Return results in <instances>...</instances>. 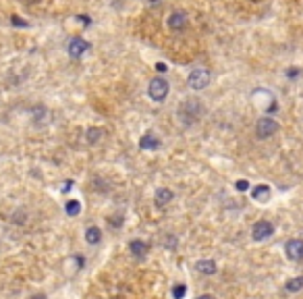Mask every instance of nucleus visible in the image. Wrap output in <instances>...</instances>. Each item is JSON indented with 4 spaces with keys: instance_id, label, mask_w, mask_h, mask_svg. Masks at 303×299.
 I'll use <instances>...</instances> for the list:
<instances>
[{
    "instance_id": "obj_1",
    "label": "nucleus",
    "mask_w": 303,
    "mask_h": 299,
    "mask_svg": "<svg viewBox=\"0 0 303 299\" xmlns=\"http://www.w3.org/2000/svg\"><path fill=\"white\" fill-rule=\"evenodd\" d=\"M179 114H181V119H183L185 123H193V121H195V119L202 114V106H200V102H197L195 98H189V100H185V102L179 106Z\"/></svg>"
},
{
    "instance_id": "obj_2",
    "label": "nucleus",
    "mask_w": 303,
    "mask_h": 299,
    "mask_svg": "<svg viewBox=\"0 0 303 299\" xmlns=\"http://www.w3.org/2000/svg\"><path fill=\"white\" fill-rule=\"evenodd\" d=\"M168 81H164L162 77H156L150 81V87H148V94L154 102H164V98L168 96Z\"/></svg>"
},
{
    "instance_id": "obj_3",
    "label": "nucleus",
    "mask_w": 303,
    "mask_h": 299,
    "mask_svg": "<svg viewBox=\"0 0 303 299\" xmlns=\"http://www.w3.org/2000/svg\"><path fill=\"white\" fill-rule=\"evenodd\" d=\"M208 83H210V71H206V69H193L187 77V85L191 90H204Z\"/></svg>"
},
{
    "instance_id": "obj_4",
    "label": "nucleus",
    "mask_w": 303,
    "mask_h": 299,
    "mask_svg": "<svg viewBox=\"0 0 303 299\" xmlns=\"http://www.w3.org/2000/svg\"><path fill=\"white\" fill-rule=\"evenodd\" d=\"M276 131H279V123H276L272 117H262L257 121V125H256V133H257L259 139L272 137Z\"/></svg>"
},
{
    "instance_id": "obj_5",
    "label": "nucleus",
    "mask_w": 303,
    "mask_h": 299,
    "mask_svg": "<svg viewBox=\"0 0 303 299\" xmlns=\"http://www.w3.org/2000/svg\"><path fill=\"white\" fill-rule=\"evenodd\" d=\"M272 233H274V226H272V223H268V221H257L252 226V237H254L256 241H264Z\"/></svg>"
},
{
    "instance_id": "obj_6",
    "label": "nucleus",
    "mask_w": 303,
    "mask_h": 299,
    "mask_svg": "<svg viewBox=\"0 0 303 299\" xmlns=\"http://www.w3.org/2000/svg\"><path fill=\"white\" fill-rule=\"evenodd\" d=\"M284 253L287 258L293 262H301L303 260V239H291L284 248Z\"/></svg>"
},
{
    "instance_id": "obj_7",
    "label": "nucleus",
    "mask_w": 303,
    "mask_h": 299,
    "mask_svg": "<svg viewBox=\"0 0 303 299\" xmlns=\"http://www.w3.org/2000/svg\"><path fill=\"white\" fill-rule=\"evenodd\" d=\"M67 50H69V54H71V56L79 58V56H83L85 52L90 50V44L85 40H81V38H73L71 42L67 44Z\"/></svg>"
},
{
    "instance_id": "obj_8",
    "label": "nucleus",
    "mask_w": 303,
    "mask_h": 299,
    "mask_svg": "<svg viewBox=\"0 0 303 299\" xmlns=\"http://www.w3.org/2000/svg\"><path fill=\"white\" fill-rule=\"evenodd\" d=\"M172 198H175V193H172L168 187H162V189H158L156 191V206L158 208H164V206H168L170 201H172Z\"/></svg>"
},
{
    "instance_id": "obj_9",
    "label": "nucleus",
    "mask_w": 303,
    "mask_h": 299,
    "mask_svg": "<svg viewBox=\"0 0 303 299\" xmlns=\"http://www.w3.org/2000/svg\"><path fill=\"white\" fill-rule=\"evenodd\" d=\"M185 25H187V15L185 13H172L168 17V27L170 29H185Z\"/></svg>"
},
{
    "instance_id": "obj_10",
    "label": "nucleus",
    "mask_w": 303,
    "mask_h": 299,
    "mask_svg": "<svg viewBox=\"0 0 303 299\" xmlns=\"http://www.w3.org/2000/svg\"><path fill=\"white\" fill-rule=\"evenodd\" d=\"M140 148L141 150H158L160 148V139L156 137L154 133H145L140 139Z\"/></svg>"
},
{
    "instance_id": "obj_11",
    "label": "nucleus",
    "mask_w": 303,
    "mask_h": 299,
    "mask_svg": "<svg viewBox=\"0 0 303 299\" xmlns=\"http://www.w3.org/2000/svg\"><path fill=\"white\" fill-rule=\"evenodd\" d=\"M129 248H131V253H133L135 258H143L145 253H148V249H150L148 243L141 241V239H133L131 243H129Z\"/></svg>"
},
{
    "instance_id": "obj_12",
    "label": "nucleus",
    "mask_w": 303,
    "mask_h": 299,
    "mask_svg": "<svg viewBox=\"0 0 303 299\" xmlns=\"http://www.w3.org/2000/svg\"><path fill=\"white\" fill-rule=\"evenodd\" d=\"M252 198L257 199V201H268L270 199V187L268 185H256L252 189Z\"/></svg>"
},
{
    "instance_id": "obj_13",
    "label": "nucleus",
    "mask_w": 303,
    "mask_h": 299,
    "mask_svg": "<svg viewBox=\"0 0 303 299\" xmlns=\"http://www.w3.org/2000/svg\"><path fill=\"white\" fill-rule=\"evenodd\" d=\"M85 241L92 243V245L100 243V241H102V231H100L98 226H90L88 231H85Z\"/></svg>"
},
{
    "instance_id": "obj_14",
    "label": "nucleus",
    "mask_w": 303,
    "mask_h": 299,
    "mask_svg": "<svg viewBox=\"0 0 303 299\" xmlns=\"http://www.w3.org/2000/svg\"><path fill=\"white\" fill-rule=\"evenodd\" d=\"M197 270L204 272V274H216V262L214 260H200L197 262Z\"/></svg>"
},
{
    "instance_id": "obj_15",
    "label": "nucleus",
    "mask_w": 303,
    "mask_h": 299,
    "mask_svg": "<svg viewBox=\"0 0 303 299\" xmlns=\"http://www.w3.org/2000/svg\"><path fill=\"white\" fill-rule=\"evenodd\" d=\"M65 212L69 214V216H77L81 212V204L77 199H69L67 204H65Z\"/></svg>"
},
{
    "instance_id": "obj_16",
    "label": "nucleus",
    "mask_w": 303,
    "mask_h": 299,
    "mask_svg": "<svg viewBox=\"0 0 303 299\" xmlns=\"http://www.w3.org/2000/svg\"><path fill=\"white\" fill-rule=\"evenodd\" d=\"M287 291H291V293H297V291H301L303 289V276H297V278H291L287 285Z\"/></svg>"
},
{
    "instance_id": "obj_17",
    "label": "nucleus",
    "mask_w": 303,
    "mask_h": 299,
    "mask_svg": "<svg viewBox=\"0 0 303 299\" xmlns=\"http://www.w3.org/2000/svg\"><path fill=\"white\" fill-rule=\"evenodd\" d=\"M85 137H88V142H90V144H96L98 139L102 137V131H100V129H96V127H92V129L88 131V135H85Z\"/></svg>"
},
{
    "instance_id": "obj_18",
    "label": "nucleus",
    "mask_w": 303,
    "mask_h": 299,
    "mask_svg": "<svg viewBox=\"0 0 303 299\" xmlns=\"http://www.w3.org/2000/svg\"><path fill=\"white\" fill-rule=\"evenodd\" d=\"M187 295V287L185 285H175V289H172V297L175 299H183Z\"/></svg>"
},
{
    "instance_id": "obj_19",
    "label": "nucleus",
    "mask_w": 303,
    "mask_h": 299,
    "mask_svg": "<svg viewBox=\"0 0 303 299\" xmlns=\"http://www.w3.org/2000/svg\"><path fill=\"white\" fill-rule=\"evenodd\" d=\"M13 25H17V27H27V21H23V19H19V17H13Z\"/></svg>"
},
{
    "instance_id": "obj_20",
    "label": "nucleus",
    "mask_w": 303,
    "mask_h": 299,
    "mask_svg": "<svg viewBox=\"0 0 303 299\" xmlns=\"http://www.w3.org/2000/svg\"><path fill=\"white\" fill-rule=\"evenodd\" d=\"M237 189H239V191H245V189H249V183H247L245 179H239V181H237Z\"/></svg>"
},
{
    "instance_id": "obj_21",
    "label": "nucleus",
    "mask_w": 303,
    "mask_h": 299,
    "mask_svg": "<svg viewBox=\"0 0 303 299\" xmlns=\"http://www.w3.org/2000/svg\"><path fill=\"white\" fill-rule=\"evenodd\" d=\"M166 65H164V63H158V65H156V71H158V73H164V71H166Z\"/></svg>"
},
{
    "instance_id": "obj_22",
    "label": "nucleus",
    "mask_w": 303,
    "mask_h": 299,
    "mask_svg": "<svg viewBox=\"0 0 303 299\" xmlns=\"http://www.w3.org/2000/svg\"><path fill=\"white\" fill-rule=\"evenodd\" d=\"M287 75H289V77H297V75H299V69H289Z\"/></svg>"
},
{
    "instance_id": "obj_23",
    "label": "nucleus",
    "mask_w": 303,
    "mask_h": 299,
    "mask_svg": "<svg viewBox=\"0 0 303 299\" xmlns=\"http://www.w3.org/2000/svg\"><path fill=\"white\" fill-rule=\"evenodd\" d=\"M73 187V181H67V185L63 187V191H69V189H71Z\"/></svg>"
},
{
    "instance_id": "obj_24",
    "label": "nucleus",
    "mask_w": 303,
    "mask_h": 299,
    "mask_svg": "<svg viewBox=\"0 0 303 299\" xmlns=\"http://www.w3.org/2000/svg\"><path fill=\"white\" fill-rule=\"evenodd\" d=\"M197 299H216V297H214V295H208V293H206V295H200Z\"/></svg>"
},
{
    "instance_id": "obj_25",
    "label": "nucleus",
    "mask_w": 303,
    "mask_h": 299,
    "mask_svg": "<svg viewBox=\"0 0 303 299\" xmlns=\"http://www.w3.org/2000/svg\"><path fill=\"white\" fill-rule=\"evenodd\" d=\"M27 4H36V2H40V0H25Z\"/></svg>"
},
{
    "instance_id": "obj_26",
    "label": "nucleus",
    "mask_w": 303,
    "mask_h": 299,
    "mask_svg": "<svg viewBox=\"0 0 303 299\" xmlns=\"http://www.w3.org/2000/svg\"><path fill=\"white\" fill-rule=\"evenodd\" d=\"M256 2H259V0H256Z\"/></svg>"
}]
</instances>
